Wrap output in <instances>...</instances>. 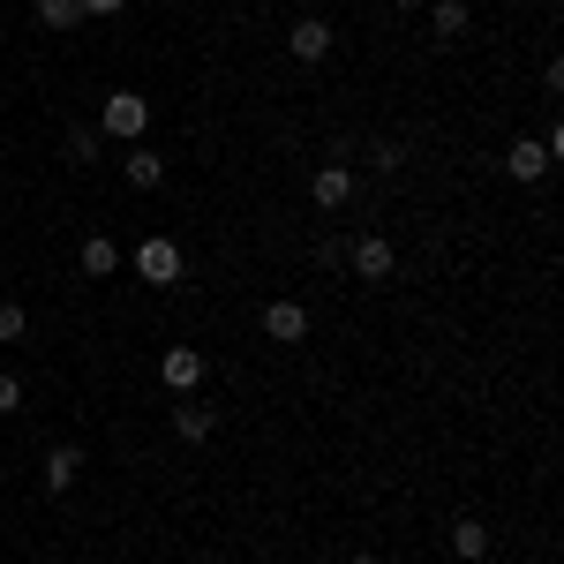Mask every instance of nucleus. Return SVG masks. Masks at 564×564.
<instances>
[{
    "mask_svg": "<svg viewBox=\"0 0 564 564\" xmlns=\"http://www.w3.org/2000/svg\"><path fill=\"white\" fill-rule=\"evenodd\" d=\"M151 129V106H143V98H135V90H113V98H106V106H98V135H143Z\"/></svg>",
    "mask_w": 564,
    "mask_h": 564,
    "instance_id": "f257e3e1",
    "label": "nucleus"
},
{
    "mask_svg": "<svg viewBox=\"0 0 564 564\" xmlns=\"http://www.w3.org/2000/svg\"><path fill=\"white\" fill-rule=\"evenodd\" d=\"M347 263H354V279H369V286H384L391 271H399V257H391L384 234H361V241L347 249Z\"/></svg>",
    "mask_w": 564,
    "mask_h": 564,
    "instance_id": "f03ea898",
    "label": "nucleus"
},
{
    "mask_svg": "<svg viewBox=\"0 0 564 564\" xmlns=\"http://www.w3.org/2000/svg\"><path fill=\"white\" fill-rule=\"evenodd\" d=\"M135 271H143L151 286H181V249L166 241V234H151V241L135 249Z\"/></svg>",
    "mask_w": 564,
    "mask_h": 564,
    "instance_id": "7ed1b4c3",
    "label": "nucleus"
},
{
    "mask_svg": "<svg viewBox=\"0 0 564 564\" xmlns=\"http://www.w3.org/2000/svg\"><path fill=\"white\" fill-rule=\"evenodd\" d=\"M159 377H166V391H196L204 384V354L196 347H166L159 354Z\"/></svg>",
    "mask_w": 564,
    "mask_h": 564,
    "instance_id": "20e7f679",
    "label": "nucleus"
},
{
    "mask_svg": "<svg viewBox=\"0 0 564 564\" xmlns=\"http://www.w3.org/2000/svg\"><path fill=\"white\" fill-rule=\"evenodd\" d=\"M263 332H271L279 347H302V339H308V308L302 302H271V308H263Z\"/></svg>",
    "mask_w": 564,
    "mask_h": 564,
    "instance_id": "39448f33",
    "label": "nucleus"
},
{
    "mask_svg": "<svg viewBox=\"0 0 564 564\" xmlns=\"http://www.w3.org/2000/svg\"><path fill=\"white\" fill-rule=\"evenodd\" d=\"M505 174L512 181H542L550 174V143H542V135H520V143L505 151Z\"/></svg>",
    "mask_w": 564,
    "mask_h": 564,
    "instance_id": "423d86ee",
    "label": "nucleus"
},
{
    "mask_svg": "<svg viewBox=\"0 0 564 564\" xmlns=\"http://www.w3.org/2000/svg\"><path fill=\"white\" fill-rule=\"evenodd\" d=\"M286 53H294V61H324V53H332V23H324V15H302V23L286 31Z\"/></svg>",
    "mask_w": 564,
    "mask_h": 564,
    "instance_id": "0eeeda50",
    "label": "nucleus"
},
{
    "mask_svg": "<svg viewBox=\"0 0 564 564\" xmlns=\"http://www.w3.org/2000/svg\"><path fill=\"white\" fill-rule=\"evenodd\" d=\"M174 430L188 436V444H212V436H218V406H204V399H181V406H174Z\"/></svg>",
    "mask_w": 564,
    "mask_h": 564,
    "instance_id": "6e6552de",
    "label": "nucleus"
},
{
    "mask_svg": "<svg viewBox=\"0 0 564 564\" xmlns=\"http://www.w3.org/2000/svg\"><path fill=\"white\" fill-rule=\"evenodd\" d=\"M452 557L481 564V557H489V527H481V520H452Z\"/></svg>",
    "mask_w": 564,
    "mask_h": 564,
    "instance_id": "1a4fd4ad",
    "label": "nucleus"
},
{
    "mask_svg": "<svg viewBox=\"0 0 564 564\" xmlns=\"http://www.w3.org/2000/svg\"><path fill=\"white\" fill-rule=\"evenodd\" d=\"M308 188H316V204H324V212H339V204L354 196V174H347V166H316Z\"/></svg>",
    "mask_w": 564,
    "mask_h": 564,
    "instance_id": "9d476101",
    "label": "nucleus"
},
{
    "mask_svg": "<svg viewBox=\"0 0 564 564\" xmlns=\"http://www.w3.org/2000/svg\"><path fill=\"white\" fill-rule=\"evenodd\" d=\"M76 467H84V452H76V444H53V452H45V489L61 497V489L76 481Z\"/></svg>",
    "mask_w": 564,
    "mask_h": 564,
    "instance_id": "9b49d317",
    "label": "nucleus"
},
{
    "mask_svg": "<svg viewBox=\"0 0 564 564\" xmlns=\"http://www.w3.org/2000/svg\"><path fill=\"white\" fill-rule=\"evenodd\" d=\"M84 271H90V279H113V271H121V249H113L106 234H90V241H84Z\"/></svg>",
    "mask_w": 564,
    "mask_h": 564,
    "instance_id": "f8f14e48",
    "label": "nucleus"
},
{
    "mask_svg": "<svg viewBox=\"0 0 564 564\" xmlns=\"http://www.w3.org/2000/svg\"><path fill=\"white\" fill-rule=\"evenodd\" d=\"M430 31L436 39H459L467 31V0H430Z\"/></svg>",
    "mask_w": 564,
    "mask_h": 564,
    "instance_id": "ddd939ff",
    "label": "nucleus"
},
{
    "mask_svg": "<svg viewBox=\"0 0 564 564\" xmlns=\"http://www.w3.org/2000/svg\"><path fill=\"white\" fill-rule=\"evenodd\" d=\"M159 181H166L159 151H143V143H135V151H129V188H159Z\"/></svg>",
    "mask_w": 564,
    "mask_h": 564,
    "instance_id": "4468645a",
    "label": "nucleus"
},
{
    "mask_svg": "<svg viewBox=\"0 0 564 564\" xmlns=\"http://www.w3.org/2000/svg\"><path fill=\"white\" fill-rule=\"evenodd\" d=\"M39 23H45V31H76L84 8H76V0H39Z\"/></svg>",
    "mask_w": 564,
    "mask_h": 564,
    "instance_id": "2eb2a0df",
    "label": "nucleus"
},
{
    "mask_svg": "<svg viewBox=\"0 0 564 564\" xmlns=\"http://www.w3.org/2000/svg\"><path fill=\"white\" fill-rule=\"evenodd\" d=\"M31 332V316H23V302H0V339H23Z\"/></svg>",
    "mask_w": 564,
    "mask_h": 564,
    "instance_id": "dca6fc26",
    "label": "nucleus"
},
{
    "mask_svg": "<svg viewBox=\"0 0 564 564\" xmlns=\"http://www.w3.org/2000/svg\"><path fill=\"white\" fill-rule=\"evenodd\" d=\"M0 414H23V377L0 369Z\"/></svg>",
    "mask_w": 564,
    "mask_h": 564,
    "instance_id": "f3484780",
    "label": "nucleus"
},
{
    "mask_svg": "<svg viewBox=\"0 0 564 564\" xmlns=\"http://www.w3.org/2000/svg\"><path fill=\"white\" fill-rule=\"evenodd\" d=\"M68 159H98V129H68Z\"/></svg>",
    "mask_w": 564,
    "mask_h": 564,
    "instance_id": "a211bd4d",
    "label": "nucleus"
},
{
    "mask_svg": "<svg viewBox=\"0 0 564 564\" xmlns=\"http://www.w3.org/2000/svg\"><path fill=\"white\" fill-rule=\"evenodd\" d=\"M76 8H84V15H121L129 0H76Z\"/></svg>",
    "mask_w": 564,
    "mask_h": 564,
    "instance_id": "6ab92c4d",
    "label": "nucleus"
},
{
    "mask_svg": "<svg viewBox=\"0 0 564 564\" xmlns=\"http://www.w3.org/2000/svg\"><path fill=\"white\" fill-rule=\"evenodd\" d=\"M391 8H422V0H391Z\"/></svg>",
    "mask_w": 564,
    "mask_h": 564,
    "instance_id": "aec40b11",
    "label": "nucleus"
},
{
    "mask_svg": "<svg viewBox=\"0 0 564 564\" xmlns=\"http://www.w3.org/2000/svg\"><path fill=\"white\" fill-rule=\"evenodd\" d=\"M354 564H384V557H354Z\"/></svg>",
    "mask_w": 564,
    "mask_h": 564,
    "instance_id": "412c9836",
    "label": "nucleus"
}]
</instances>
